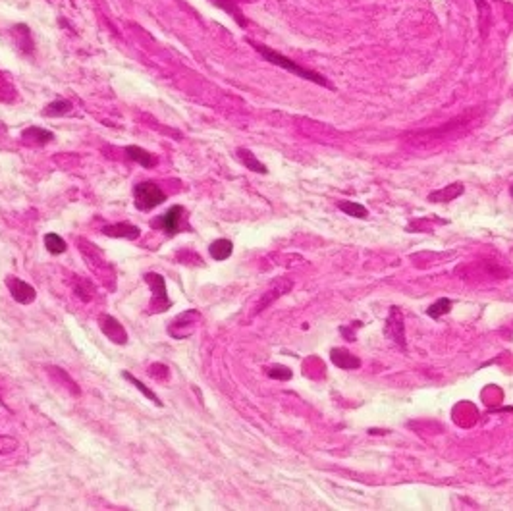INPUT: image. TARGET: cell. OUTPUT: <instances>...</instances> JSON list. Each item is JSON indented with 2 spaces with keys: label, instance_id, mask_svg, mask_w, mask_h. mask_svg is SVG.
Instances as JSON below:
<instances>
[{
  "label": "cell",
  "instance_id": "cell-1",
  "mask_svg": "<svg viewBox=\"0 0 513 511\" xmlns=\"http://www.w3.org/2000/svg\"><path fill=\"white\" fill-rule=\"evenodd\" d=\"M251 44L255 47V51L259 52L261 56H264L267 62H270V64L280 66V68H284V69H287V72H292V74H296L297 78H303V79H307V81H314V83H319V85H322V87H330V83L322 78L321 74H317V72H311V69H305V68H301V66H297L296 62L289 60L287 56H284V54H280V52H276V51H272V49L264 47V44H259V43H251Z\"/></svg>",
  "mask_w": 513,
  "mask_h": 511
},
{
  "label": "cell",
  "instance_id": "cell-2",
  "mask_svg": "<svg viewBox=\"0 0 513 511\" xmlns=\"http://www.w3.org/2000/svg\"><path fill=\"white\" fill-rule=\"evenodd\" d=\"M133 199L140 210H151L165 203L166 193L155 182H141L133 187Z\"/></svg>",
  "mask_w": 513,
  "mask_h": 511
},
{
  "label": "cell",
  "instance_id": "cell-3",
  "mask_svg": "<svg viewBox=\"0 0 513 511\" xmlns=\"http://www.w3.org/2000/svg\"><path fill=\"white\" fill-rule=\"evenodd\" d=\"M145 282H147L151 290H153V299L149 305V312H165L168 307H172V301L168 299V292H166V280L157 272H147L145 274Z\"/></svg>",
  "mask_w": 513,
  "mask_h": 511
},
{
  "label": "cell",
  "instance_id": "cell-4",
  "mask_svg": "<svg viewBox=\"0 0 513 511\" xmlns=\"http://www.w3.org/2000/svg\"><path fill=\"white\" fill-rule=\"evenodd\" d=\"M183 215H185V210H183L180 205H174L172 208H168L165 215H160L158 218H155L151 226L153 228H158V230H162L166 235H176L180 230H182V222H183Z\"/></svg>",
  "mask_w": 513,
  "mask_h": 511
},
{
  "label": "cell",
  "instance_id": "cell-5",
  "mask_svg": "<svg viewBox=\"0 0 513 511\" xmlns=\"http://www.w3.org/2000/svg\"><path fill=\"white\" fill-rule=\"evenodd\" d=\"M201 321V315L197 311H185L182 315H178L172 324H170V328H168V334L172 336L174 340H183L187 338L190 334H192L195 326H197V322Z\"/></svg>",
  "mask_w": 513,
  "mask_h": 511
},
{
  "label": "cell",
  "instance_id": "cell-6",
  "mask_svg": "<svg viewBox=\"0 0 513 511\" xmlns=\"http://www.w3.org/2000/svg\"><path fill=\"white\" fill-rule=\"evenodd\" d=\"M6 286H8L10 294H12V297H14L18 303L29 305L35 301L37 297L35 287L29 286V284L24 282V280H19V278L16 276H8L6 278Z\"/></svg>",
  "mask_w": 513,
  "mask_h": 511
},
{
  "label": "cell",
  "instance_id": "cell-7",
  "mask_svg": "<svg viewBox=\"0 0 513 511\" xmlns=\"http://www.w3.org/2000/svg\"><path fill=\"white\" fill-rule=\"evenodd\" d=\"M99 326H101V330H103V334H105L106 338L110 340V342H114V344H118V346L128 344V332H126L122 324L116 321L114 317H110V315H101Z\"/></svg>",
  "mask_w": 513,
  "mask_h": 511
},
{
  "label": "cell",
  "instance_id": "cell-8",
  "mask_svg": "<svg viewBox=\"0 0 513 511\" xmlns=\"http://www.w3.org/2000/svg\"><path fill=\"white\" fill-rule=\"evenodd\" d=\"M103 234L108 235V237H124V240H137L141 235V230L137 226L128 224V222H122V224H110L103 228Z\"/></svg>",
  "mask_w": 513,
  "mask_h": 511
},
{
  "label": "cell",
  "instance_id": "cell-9",
  "mask_svg": "<svg viewBox=\"0 0 513 511\" xmlns=\"http://www.w3.org/2000/svg\"><path fill=\"white\" fill-rule=\"evenodd\" d=\"M332 363L344 369V371H349V369H359L361 367V361L357 359L355 355H351L348 349H342V347H334L330 353Z\"/></svg>",
  "mask_w": 513,
  "mask_h": 511
},
{
  "label": "cell",
  "instance_id": "cell-10",
  "mask_svg": "<svg viewBox=\"0 0 513 511\" xmlns=\"http://www.w3.org/2000/svg\"><path fill=\"white\" fill-rule=\"evenodd\" d=\"M463 191H465L463 183H453V185H448V187H444V190L430 193V195H428V201H432V203H448V201L457 199Z\"/></svg>",
  "mask_w": 513,
  "mask_h": 511
},
{
  "label": "cell",
  "instance_id": "cell-11",
  "mask_svg": "<svg viewBox=\"0 0 513 511\" xmlns=\"http://www.w3.org/2000/svg\"><path fill=\"white\" fill-rule=\"evenodd\" d=\"M126 155L130 156L131 160H135L137 165L143 166V168H153V166L157 165V158L151 155L149 151H145V149L137 147V145L126 147Z\"/></svg>",
  "mask_w": 513,
  "mask_h": 511
},
{
  "label": "cell",
  "instance_id": "cell-12",
  "mask_svg": "<svg viewBox=\"0 0 513 511\" xmlns=\"http://www.w3.org/2000/svg\"><path fill=\"white\" fill-rule=\"evenodd\" d=\"M388 328H394V332H390V338H394L400 346H403V317H401L398 307H392L390 317H388Z\"/></svg>",
  "mask_w": 513,
  "mask_h": 511
},
{
  "label": "cell",
  "instance_id": "cell-13",
  "mask_svg": "<svg viewBox=\"0 0 513 511\" xmlns=\"http://www.w3.org/2000/svg\"><path fill=\"white\" fill-rule=\"evenodd\" d=\"M232 251H234V245L230 240H217V242L210 243L209 247L210 257L215 260H226L232 255Z\"/></svg>",
  "mask_w": 513,
  "mask_h": 511
},
{
  "label": "cell",
  "instance_id": "cell-14",
  "mask_svg": "<svg viewBox=\"0 0 513 511\" xmlns=\"http://www.w3.org/2000/svg\"><path fill=\"white\" fill-rule=\"evenodd\" d=\"M237 158L242 160L245 165V168H249L253 172H259V174H267V166L262 165L261 160H257V156L253 155L251 151H247V149H237Z\"/></svg>",
  "mask_w": 513,
  "mask_h": 511
},
{
  "label": "cell",
  "instance_id": "cell-15",
  "mask_svg": "<svg viewBox=\"0 0 513 511\" xmlns=\"http://www.w3.org/2000/svg\"><path fill=\"white\" fill-rule=\"evenodd\" d=\"M72 108H74V104H72L70 101H66V99H58V101H53V103L49 104V106L43 110V114L44 116H49V118H58V116H66V114H70Z\"/></svg>",
  "mask_w": 513,
  "mask_h": 511
},
{
  "label": "cell",
  "instance_id": "cell-16",
  "mask_svg": "<svg viewBox=\"0 0 513 511\" xmlns=\"http://www.w3.org/2000/svg\"><path fill=\"white\" fill-rule=\"evenodd\" d=\"M22 137L27 139V141H33V143H39V145H44V143H49V141H53L54 135L51 131L43 130V128H29V130H24L22 133Z\"/></svg>",
  "mask_w": 513,
  "mask_h": 511
},
{
  "label": "cell",
  "instance_id": "cell-17",
  "mask_svg": "<svg viewBox=\"0 0 513 511\" xmlns=\"http://www.w3.org/2000/svg\"><path fill=\"white\" fill-rule=\"evenodd\" d=\"M44 247H47V251L51 253V255H60V253H64L68 249L66 242H64L58 234H54V232L44 235Z\"/></svg>",
  "mask_w": 513,
  "mask_h": 511
},
{
  "label": "cell",
  "instance_id": "cell-18",
  "mask_svg": "<svg viewBox=\"0 0 513 511\" xmlns=\"http://www.w3.org/2000/svg\"><path fill=\"white\" fill-rule=\"evenodd\" d=\"M338 208H339V210H344V212H346L348 217H353V218H367V217H369V210H367V207L359 205V203H353V201H339Z\"/></svg>",
  "mask_w": 513,
  "mask_h": 511
},
{
  "label": "cell",
  "instance_id": "cell-19",
  "mask_svg": "<svg viewBox=\"0 0 513 511\" xmlns=\"http://www.w3.org/2000/svg\"><path fill=\"white\" fill-rule=\"evenodd\" d=\"M122 374H124V378H126V380H128V382H131V384H133V386H135V388H137V390H140L141 394L145 396V398L151 399V401H153L155 405H158V408H162V401L158 399V396H157V394H155V392L149 390V388H147V386H145V384H143V382L137 380L135 376H131L130 373H122Z\"/></svg>",
  "mask_w": 513,
  "mask_h": 511
},
{
  "label": "cell",
  "instance_id": "cell-20",
  "mask_svg": "<svg viewBox=\"0 0 513 511\" xmlns=\"http://www.w3.org/2000/svg\"><path fill=\"white\" fill-rule=\"evenodd\" d=\"M450 309H452V301L442 297V299H438L436 303H432L428 309H426V315L432 317V319H438V317H442L446 312H450Z\"/></svg>",
  "mask_w": 513,
  "mask_h": 511
},
{
  "label": "cell",
  "instance_id": "cell-21",
  "mask_svg": "<svg viewBox=\"0 0 513 511\" xmlns=\"http://www.w3.org/2000/svg\"><path fill=\"white\" fill-rule=\"evenodd\" d=\"M269 376L270 378H276V380H289L292 378V371L287 367H270L269 369Z\"/></svg>",
  "mask_w": 513,
  "mask_h": 511
},
{
  "label": "cell",
  "instance_id": "cell-22",
  "mask_svg": "<svg viewBox=\"0 0 513 511\" xmlns=\"http://www.w3.org/2000/svg\"><path fill=\"white\" fill-rule=\"evenodd\" d=\"M215 4H218V6H222V8L226 10V12H230V14H232V16L237 19V24H239V26H245V22L242 19V14H239V10L235 8L234 4H228V2H224V0H215Z\"/></svg>",
  "mask_w": 513,
  "mask_h": 511
},
{
  "label": "cell",
  "instance_id": "cell-23",
  "mask_svg": "<svg viewBox=\"0 0 513 511\" xmlns=\"http://www.w3.org/2000/svg\"><path fill=\"white\" fill-rule=\"evenodd\" d=\"M512 193H513V187H512Z\"/></svg>",
  "mask_w": 513,
  "mask_h": 511
}]
</instances>
